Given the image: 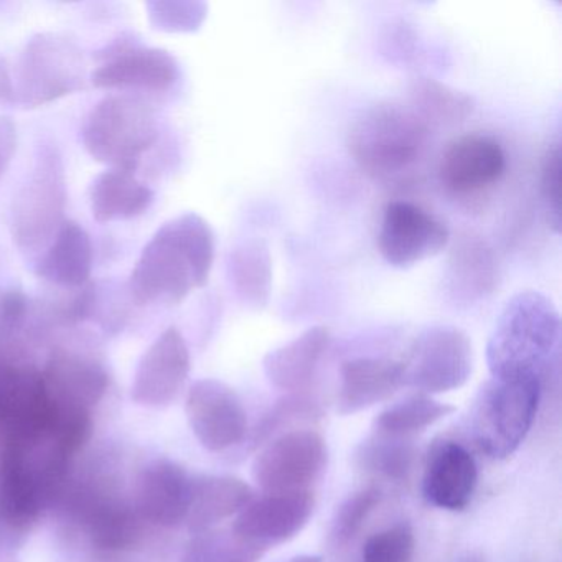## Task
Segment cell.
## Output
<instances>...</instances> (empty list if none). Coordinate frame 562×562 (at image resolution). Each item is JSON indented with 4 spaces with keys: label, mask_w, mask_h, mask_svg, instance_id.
I'll list each match as a JSON object with an SVG mask.
<instances>
[{
    "label": "cell",
    "mask_w": 562,
    "mask_h": 562,
    "mask_svg": "<svg viewBox=\"0 0 562 562\" xmlns=\"http://www.w3.org/2000/svg\"><path fill=\"white\" fill-rule=\"evenodd\" d=\"M45 393L57 419H93L110 390V373L90 348L58 345L41 370Z\"/></svg>",
    "instance_id": "obj_9"
},
{
    "label": "cell",
    "mask_w": 562,
    "mask_h": 562,
    "mask_svg": "<svg viewBox=\"0 0 562 562\" xmlns=\"http://www.w3.org/2000/svg\"><path fill=\"white\" fill-rule=\"evenodd\" d=\"M479 485V467L472 453L456 440H440L427 453L423 493L427 503L447 512H462Z\"/></svg>",
    "instance_id": "obj_18"
},
{
    "label": "cell",
    "mask_w": 562,
    "mask_h": 562,
    "mask_svg": "<svg viewBox=\"0 0 562 562\" xmlns=\"http://www.w3.org/2000/svg\"><path fill=\"white\" fill-rule=\"evenodd\" d=\"M251 499V486L236 476H193L186 526L192 535L209 531L238 515Z\"/></svg>",
    "instance_id": "obj_25"
},
{
    "label": "cell",
    "mask_w": 562,
    "mask_h": 562,
    "mask_svg": "<svg viewBox=\"0 0 562 562\" xmlns=\"http://www.w3.org/2000/svg\"><path fill=\"white\" fill-rule=\"evenodd\" d=\"M324 437L311 429H292L268 440L252 462V476L266 493L307 492L327 467Z\"/></svg>",
    "instance_id": "obj_11"
},
{
    "label": "cell",
    "mask_w": 562,
    "mask_h": 562,
    "mask_svg": "<svg viewBox=\"0 0 562 562\" xmlns=\"http://www.w3.org/2000/svg\"><path fill=\"white\" fill-rule=\"evenodd\" d=\"M187 419L196 440L210 452H223L243 442L248 416L238 394L223 381L200 380L190 386Z\"/></svg>",
    "instance_id": "obj_14"
},
{
    "label": "cell",
    "mask_w": 562,
    "mask_h": 562,
    "mask_svg": "<svg viewBox=\"0 0 562 562\" xmlns=\"http://www.w3.org/2000/svg\"><path fill=\"white\" fill-rule=\"evenodd\" d=\"M541 193L548 210L549 223L561 229V147L554 144L546 154L541 170Z\"/></svg>",
    "instance_id": "obj_36"
},
{
    "label": "cell",
    "mask_w": 562,
    "mask_h": 562,
    "mask_svg": "<svg viewBox=\"0 0 562 562\" xmlns=\"http://www.w3.org/2000/svg\"><path fill=\"white\" fill-rule=\"evenodd\" d=\"M25 536L15 531L8 525L2 515H0V555H8L14 552L19 546L24 544Z\"/></svg>",
    "instance_id": "obj_38"
},
{
    "label": "cell",
    "mask_w": 562,
    "mask_h": 562,
    "mask_svg": "<svg viewBox=\"0 0 562 562\" xmlns=\"http://www.w3.org/2000/svg\"><path fill=\"white\" fill-rule=\"evenodd\" d=\"M498 262L493 249L476 236L459 239L447 262L446 294L459 307L479 304L498 288Z\"/></svg>",
    "instance_id": "obj_20"
},
{
    "label": "cell",
    "mask_w": 562,
    "mask_h": 562,
    "mask_svg": "<svg viewBox=\"0 0 562 562\" xmlns=\"http://www.w3.org/2000/svg\"><path fill=\"white\" fill-rule=\"evenodd\" d=\"M93 258L90 233L80 223L67 220L38 256L34 272L48 284L77 291L90 282Z\"/></svg>",
    "instance_id": "obj_22"
},
{
    "label": "cell",
    "mask_w": 562,
    "mask_h": 562,
    "mask_svg": "<svg viewBox=\"0 0 562 562\" xmlns=\"http://www.w3.org/2000/svg\"><path fill=\"white\" fill-rule=\"evenodd\" d=\"M54 413L41 370L0 353V442L50 436Z\"/></svg>",
    "instance_id": "obj_12"
},
{
    "label": "cell",
    "mask_w": 562,
    "mask_h": 562,
    "mask_svg": "<svg viewBox=\"0 0 562 562\" xmlns=\"http://www.w3.org/2000/svg\"><path fill=\"white\" fill-rule=\"evenodd\" d=\"M449 241V228L420 206L397 200L384 209L378 248L393 268H413L440 255Z\"/></svg>",
    "instance_id": "obj_13"
},
{
    "label": "cell",
    "mask_w": 562,
    "mask_h": 562,
    "mask_svg": "<svg viewBox=\"0 0 562 562\" xmlns=\"http://www.w3.org/2000/svg\"><path fill=\"white\" fill-rule=\"evenodd\" d=\"M465 562H482L480 559H467Z\"/></svg>",
    "instance_id": "obj_41"
},
{
    "label": "cell",
    "mask_w": 562,
    "mask_h": 562,
    "mask_svg": "<svg viewBox=\"0 0 562 562\" xmlns=\"http://www.w3.org/2000/svg\"><path fill=\"white\" fill-rule=\"evenodd\" d=\"M32 304L25 292L0 285V347L14 340L31 322Z\"/></svg>",
    "instance_id": "obj_35"
},
{
    "label": "cell",
    "mask_w": 562,
    "mask_h": 562,
    "mask_svg": "<svg viewBox=\"0 0 562 562\" xmlns=\"http://www.w3.org/2000/svg\"><path fill=\"white\" fill-rule=\"evenodd\" d=\"M430 130L411 108L378 103L351 124L348 153L371 179L390 180L413 170L429 147Z\"/></svg>",
    "instance_id": "obj_3"
},
{
    "label": "cell",
    "mask_w": 562,
    "mask_h": 562,
    "mask_svg": "<svg viewBox=\"0 0 562 562\" xmlns=\"http://www.w3.org/2000/svg\"><path fill=\"white\" fill-rule=\"evenodd\" d=\"M401 364L404 386L426 394L449 393L472 374V344L460 328L436 325L417 335Z\"/></svg>",
    "instance_id": "obj_10"
},
{
    "label": "cell",
    "mask_w": 562,
    "mask_h": 562,
    "mask_svg": "<svg viewBox=\"0 0 562 562\" xmlns=\"http://www.w3.org/2000/svg\"><path fill=\"white\" fill-rule=\"evenodd\" d=\"M561 317L551 299L538 291L513 295L486 345V363L492 378L519 380L539 378L558 361Z\"/></svg>",
    "instance_id": "obj_2"
},
{
    "label": "cell",
    "mask_w": 562,
    "mask_h": 562,
    "mask_svg": "<svg viewBox=\"0 0 562 562\" xmlns=\"http://www.w3.org/2000/svg\"><path fill=\"white\" fill-rule=\"evenodd\" d=\"M315 508V498L307 492L266 493L252 498L238 513L233 531L239 538L268 549L289 541L304 529Z\"/></svg>",
    "instance_id": "obj_17"
},
{
    "label": "cell",
    "mask_w": 562,
    "mask_h": 562,
    "mask_svg": "<svg viewBox=\"0 0 562 562\" xmlns=\"http://www.w3.org/2000/svg\"><path fill=\"white\" fill-rule=\"evenodd\" d=\"M156 193L136 173L108 169L98 173L88 189L91 215L98 223L127 222L153 206Z\"/></svg>",
    "instance_id": "obj_24"
},
{
    "label": "cell",
    "mask_w": 562,
    "mask_h": 562,
    "mask_svg": "<svg viewBox=\"0 0 562 562\" xmlns=\"http://www.w3.org/2000/svg\"><path fill=\"white\" fill-rule=\"evenodd\" d=\"M160 121L153 104L130 93L108 94L85 117L81 143L97 162L136 172L159 146Z\"/></svg>",
    "instance_id": "obj_4"
},
{
    "label": "cell",
    "mask_w": 562,
    "mask_h": 562,
    "mask_svg": "<svg viewBox=\"0 0 562 562\" xmlns=\"http://www.w3.org/2000/svg\"><path fill=\"white\" fill-rule=\"evenodd\" d=\"M411 110L427 126H456L475 113L473 97L434 78H414L409 85Z\"/></svg>",
    "instance_id": "obj_27"
},
{
    "label": "cell",
    "mask_w": 562,
    "mask_h": 562,
    "mask_svg": "<svg viewBox=\"0 0 562 562\" xmlns=\"http://www.w3.org/2000/svg\"><path fill=\"white\" fill-rule=\"evenodd\" d=\"M505 170L506 154L498 140L472 134L449 144L440 157L439 179L450 192L467 195L498 182Z\"/></svg>",
    "instance_id": "obj_19"
},
{
    "label": "cell",
    "mask_w": 562,
    "mask_h": 562,
    "mask_svg": "<svg viewBox=\"0 0 562 562\" xmlns=\"http://www.w3.org/2000/svg\"><path fill=\"white\" fill-rule=\"evenodd\" d=\"M416 549L414 531L407 522H397L371 536L363 546V562H411Z\"/></svg>",
    "instance_id": "obj_32"
},
{
    "label": "cell",
    "mask_w": 562,
    "mask_h": 562,
    "mask_svg": "<svg viewBox=\"0 0 562 562\" xmlns=\"http://www.w3.org/2000/svg\"><path fill=\"white\" fill-rule=\"evenodd\" d=\"M11 78L14 106L34 110L85 90L87 61L74 38L41 32L22 48Z\"/></svg>",
    "instance_id": "obj_7"
},
{
    "label": "cell",
    "mask_w": 562,
    "mask_h": 562,
    "mask_svg": "<svg viewBox=\"0 0 562 562\" xmlns=\"http://www.w3.org/2000/svg\"><path fill=\"white\" fill-rule=\"evenodd\" d=\"M321 416V407L312 397L302 393H294L292 396L279 401L271 413L262 419L256 429L255 443L268 442L269 437L291 426L295 420H311Z\"/></svg>",
    "instance_id": "obj_34"
},
{
    "label": "cell",
    "mask_w": 562,
    "mask_h": 562,
    "mask_svg": "<svg viewBox=\"0 0 562 562\" xmlns=\"http://www.w3.org/2000/svg\"><path fill=\"white\" fill-rule=\"evenodd\" d=\"M403 364L384 357H360L345 361L340 370L338 413L348 416L390 400L403 387Z\"/></svg>",
    "instance_id": "obj_21"
},
{
    "label": "cell",
    "mask_w": 562,
    "mask_h": 562,
    "mask_svg": "<svg viewBox=\"0 0 562 562\" xmlns=\"http://www.w3.org/2000/svg\"><path fill=\"white\" fill-rule=\"evenodd\" d=\"M93 58L100 65L90 80L100 90L164 97L179 90L183 80L182 67L169 50L149 47L133 32L117 35L94 52Z\"/></svg>",
    "instance_id": "obj_8"
},
{
    "label": "cell",
    "mask_w": 562,
    "mask_h": 562,
    "mask_svg": "<svg viewBox=\"0 0 562 562\" xmlns=\"http://www.w3.org/2000/svg\"><path fill=\"white\" fill-rule=\"evenodd\" d=\"M215 233L199 213L164 223L144 246L126 289L137 307L176 305L209 282L215 262Z\"/></svg>",
    "instance_id": "obj_1"
},
{
    "label": "cell",
    "mask_w": 562,
    "mask_h": 562,
    "mask_svg": "<svg viewBox=\"0 0 562 562\" xmlns=\"http://www.w3.org/2000/svg\"><path fill=\"white\" fill-rule=\"evenodd\" d=\"M330 347L327 327H312L301 337L269 351L262 360L266 378L279 390L301 393L314 380L322 358Z\"/></svg>",
    "instance_id": "obj_23"
},
{
    "label": "cell",
    "mask_w": 562,
    "mask_h": 562,
    "mask_svg": "<svg viewBox=\"0 0 562 562\" xmlns=\"http://www.w3.org/2000/svg\"><path fill=\"white\" fill-rule=\"evenodd\" d=\"M266 549L239 538L233 529L196 532L183 551L182 562H258Z\"/></svg>",
    "instance_id": "obj_29"
},
{
    "label": "cell",
    "mask_w": 562,
    "mask_h": 562,
    "mask_svg": "<svg viewBox=\"0 0 562 562\" xmlns=\"http://www.w3.org/2000/svg\"><path fill=\"white\" fill-rule=\"evenodd\" d=\"M147 18L150 25L157 31L169 34H192L200 31L206 15L209 5L205 2H192V0H170V2H149L146 5Z\"/></svg>",
    "instance_id": "obj_31"
},
{
    "label": "cell",
    "mask_w": 562,
    "mask_h": 562,
    "mask_svg": "<svg viewBox=\"0 0 562 562\" xmlns=\"http://www.w3.org/2000/svg\"><path fill=\"white\" fill-rule=\"evenodd\" d=\"M67 202L64 156L54 140L42 139L9 210V229L15 246L24 252L45 248L67 222Z\"/></svg>",
    "instance_id": "obj_5"
},
{
    "label": "cell",
    "mask_w": 562,
    "mask_h": 562,
    "mask_svg": "<svg viewBox=\"0 0 562 562\" xmlns=\"http://www.w3.org/2000/svg\"><path fill=\"white\" fill-rule=\"evenodd\" d=\"M358 465L368 472L390 480H403L409 475L414 463V447L407 439L376 436L367 440L357 453Z\"/></svg>",
    "instance_id": "obj_30"
},
{
    "label": "cell",
    "mask_w": 562,
    "mask_h": 562,
    "mask_svg": "<svg viewBox=\"0 0 562 562\" xmlns=\"http://www.w3.org/2000/svg\"><path fill=\"white\" fill-rule=\"evenodd\" d=\"M229 285L246 307H266L271 295L272 261L261 239H246L229 251L226 262Z\"/></svg>",
    "instance_id": "obj_26"
},
{
    "label": "cell",
    "mask_w": 562,
    "mask_h": 562,
    "mask_svg": "<svg viewBox=\"0 0 562 562\" xmlns=\"http://www.w3.org/2000/svg\"><path fill=\"white\" fill-rule=\"evenodd\" d=\"M192 358L182 331L169 327L144 351L134 373L131 397L144 407L162 409L182 393Z\"/></svg>",
    "instance_id": "obj_15"
},
{
    "label": "cell",
    "mask_w": 562,
    "mask_h": 562,
    "mask_svg": "<svg viewBox=\"0 0 562 562\" xmlns=\"http://www.w3.org/2000/svg\"><path fill=\"white\" fill-rule=\"evenodd\" d=\"M381 502V492L376 486H368V488L358 490L353 495L348 496L334 519V535L337 544H347L363 528L371 513L376 509Z\"/></svg>",
    "instance_id": "obj_33"
},
{
    "label": "cell",
    "mask_w": 562,
    "mask_h": 562,
    "mask_svg": "<svg viewBox=\"0 0 562 562\" xmlns=\"http://www.w3.org/2000/svg\"><path fill=\"white\" fill-rule=\"evenodd\" d=\"M0 104L14 106V88H12L11 67L0 58Z\"/></svg>",
    "instance_id": "obj_39"
},
{
    "label": "cell",
    "mask_w": 562,
    "mask_h": 562,
    "mask_svg": "<svg viewBox=\"0 0 562 562\" xmlns=\"http://www.w3.org/2000/svg\"><path fill=\"white\" fill-rule=\"evenodd\" d=\"M18 126L8 116H0V180L11 167L12 159L18 153Z\"/></svg>",
    "instance_id": "obj_37"
},
{
    "label": "cell",
    "mask_w": 562,
    "mask_h": 562,
    "mask_svg": "<svg viewBox=\"0 0 562 562\" xmlns=\"http://www.w3.org/2000/svg\"><path fill=\"white\" fill-rule=\"evenodd\" d=\"M541 393L539 378H492L482 384L469 420L470 437L480 452L493 460L513 456L531 430Z\"/></svg>",
    "instance_id": "obj_6"
},
{
    "label": "cell",
    "mask_w": 562,
    "mask_h": 562,
    "mask_svg": "<svg viewBox=\"0 0 562 562\" xmlns=\"http://www.w3.org/2000/svg\"><path fill=\"white\" fill-rule=\"evenodd\" d=\"M452 413L453 407L449 404L416 394L383 411L374 420V430L380 436L409 439Z\"/></svg>",
    "instance_id": "obj_28"
},
{
    "label": "cell",
    "mask_w": 562,
    "mask_h": 562,
    "mask_svg": "<svg viewBox=\"0 0 562 562\" xmlns=\"http://www.w3.org/2000/svg\"><path fill=\"white\" fill-rule=\"evenodd\" d=\"M288 562H322V558L321 555L304 554L297 555V558L291 559V561Z\"/></svg>",
    "instance_id": "obj_40"
},
{
    "label": "cell",
    "mask_w": 562,
    "mask_h": 562,
    "mask_svg": "<svg viewBox=\"0 0 562 562\" xmlns=\"http://www.w3.org/2000/svg\"><path fill=\"white\" fill-rule=\"evenodd\" d=\"M192 479L173 460H153L134 480L130 496L133 508L147 525L160 531L186 525Z\"/></svg>",
    "instance_id": "obj_16"
}]
</instances>
